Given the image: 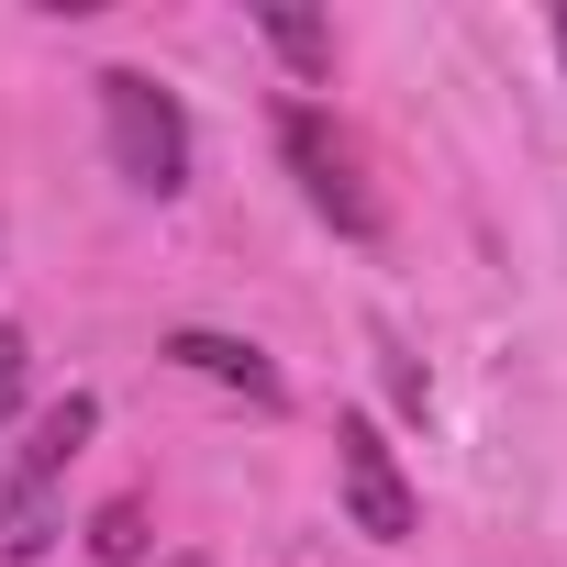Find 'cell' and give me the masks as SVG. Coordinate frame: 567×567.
<instances>
[{
	"label": "cell",
	"instance_id": "6da1fadb",
	"mask_svg": "<svg viewBox=\"0 0 567 567\" xmlns=\"http://www.w3.org/2000/svg\"><path fill=\"white\" fill-rule=\"evenodd\" d=\"M90 434H101V401L90 390H68V401H45L23 423L12 478H0V556H12V567L56 556V534H68V467L90 456Z\"/></svg>",
	"mask_w": 567,
	"mask_h": 567
},
{
	"label": "cell",
	"instance_id": "7a4b0ae2",
	"mask_svg": "<svg viewBox=\"0 0 567 567\" xmlns=\"http://www.w3.org/2000/svg\"><path fill=\"white\" fill-rule=\"evenodd\" d=\"M101 145H112V178L145 189V200H178L189 167H200V134H189V101L156 79V68H101Z\"/></svg>",
	"mask_w": 567,
	"mask_h": 567
},
{
	"label": "cell",
	"instance_id": "3957f363",
	"mask_svg": "<svg viewBox=\"0 0 567 567\" xmlns=\"http://www.w3.org/2000/svg\"><path fill=\"white\" fill-rule=\"evenodd\" d=\"M278 156H290L301 200H312L346 245H379V234H390V200H379V178H368V145H357L323 101H290V112H278Z\"/></svg>",
	"mask_w": 567,
	"mask_h": 567
},
{
	"label": "cell",
	"instance_id": "277c9868",
	"mask_svg": "<svg viewBox=\"0 0 567 567\" xmlns=\"http://www.w3.org/2000/svg\"><path fill=\"white\" fill-rule=\"evenodd\" d=\"M334 489H346V523L368 534V545H412V478H401V456H390V434L368 423V412H346L334 423Z\"/></svg>",
	"mask_w": 567,
	"mask_h": 567
},
{
	"label": "cell",
	"instance_id": "5b68a950",
	"mask_svg": "<svg viewBox=\"0 0 567 567\" xmlns=\"http://www.w3.org/2000/svg\"><path fill=\"white\" fill-rule=\"evenodd\" d=\"M167 368H189V379H212V390H234V401H256V412H278L290 401V379L267 368V346H245V334H167Z\"/></svg>",
	"mask_w": 567,
	"mask_h": 567
},
{
	"label": "cell",
	"instance_id": "8992f818",
	"mask_svg": "<svg viewBox=\"0 0 567 567\" xmlns=\"http://www.w3.org/2000/svg\"><path fill=\"white\" fill-rule=\"evenodd\" d=\"M256 34L290 56L301 79H323V68H334V23H312V12H256Z\"/></svg>",
	"mask_w": 567,
	"mask_h": 567
},
{
	"label": "cell",
	"instance_id": "52a82bcc",
	"mask_svg": "<svg viewBox=\"0 0 567 567\" xmlns=\"http://www.w3.org/2000/svg\"><path fill=\"white\" fill-rule=\"evenodd\" d=\"M23 390H34V334H12V323H0V434L23 423Z\"/></svg>",
	"mask_w": 567,
	"mask_h": 567
},
{
	"label": "cell",
	"instance_id": "ba28073f",
	"mask_svg": "<svg viewBox=\"0 0 567 567\" xmlns=\"http://www.w3.org/2000/svg\"><path fill=\"white\" fill-rule=\"evenodd\" d=\"M90 545H101V556H134V545H145V512H134V501H112V512H101V534H90Z\"/></svg>",
	"mask_w": 567,
	"mask_h": 567
},
{
	"label": "cell",
	"instance_id": "9c48e42d",
	"mask_svg": "<svg viewBox=\"0 0 567 567\" xmlns=\"http://www.w3.org/2000/svg\"><path fill=\"white\" fill-rule=\"evenodd\" d=\"M556 68H567V12H556Z\"/></svg>",
	"mask_w": 567,
	"mask_h": 567
},
{
	"label": "cell",
	"instance_id": "30bf717a",
	"mask_svg": "<svg viewBox=\"0 0 567 567\" xmlns=\"http://www.w3.org/2000/svg\"><path fill=\"white\" fill-rule=\"evenodd\" d=\"M178 567H200V556H178Z\"/></svg>",
	"mask_w": 567,
	"mask_h": 567
}]
</instances>
